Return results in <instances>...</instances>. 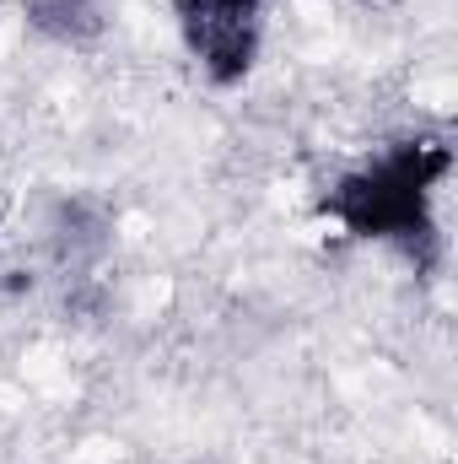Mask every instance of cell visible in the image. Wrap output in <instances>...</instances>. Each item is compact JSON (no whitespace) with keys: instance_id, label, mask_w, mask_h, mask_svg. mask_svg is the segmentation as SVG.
<instances>
[{"instance_id":"cell-1","label":"cell","mask_w":458,"mask_h":464,"mask_svg":"<svg viewBox=\"0 0 458 464\" xmlns=\"http://www.w3.org/2000/svg\"><path fill=\"white\" fill-rule=\"evenodd\" d=\"M453 157L437 140H405L372 168L350 173L329 189L324 211L340 222L350 237H399V243H426L432 227V189L448 179Z\"/></svg>"},{"instance_id":"cell-2","label":"cell","mask_w":458,"mask_h":464,"mask_svg":"<svg viewBox=\"0 0 458 464\" xmlns=\"http://www.w3.org/2000/svg\"><path fill=\"white\" fill-rule=\"evenodd\" d=\"M103 22V0H27V27L49 44H92Z\"/></svg>"},{"instance_id":"cell-3","label":"cell","mask_w":458,"mask_h":464,"mask_svg":"<svg viewBox=\"0 0 458 464\" xmlns=\"http://www.w3.org/2000/svg\"><path fill=\"white\" fill-rule=\"evenodd\" d=\"M253 60H259V27L211 33L205 49H200V65H205L211 87H243V76L253 71Z\"/></svg>"}]
</instances>
